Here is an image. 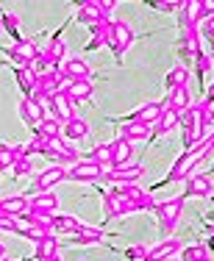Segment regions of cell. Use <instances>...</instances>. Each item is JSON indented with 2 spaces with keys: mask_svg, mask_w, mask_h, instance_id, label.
<instances>
[{
  "mask_svg": "<svg viewBox=\"0 0 214 261\" xmlns=\"http://www.w3.org/2000/svg\"><path fill=\"white\" fill-rule=\"evenodd\" d=\"M164 86H167V92L189 86V70H186V67H181V64L173 67V70L167 72V78H164Z\"/></svg>",
  "mask_w": 214,
  "mask_h": 261,
  "instance_id": "27",
  "label": "cell"
},
{
  "mask_svg": "<svg viewBox=\"0 0 214 261\" xmlns=\"http://www.w3.org/2000/svg\"><path fill=\"white\" fill-rule=\"evenodd\" d=\"M150 136H153V128L150 125H142V122H125L123 128H120V139L125 142H148Z\"/></svg>",
  "mask_w": 214,
  "mask_h": 261,
  "instance_id": "21",
  "label": "cell"
},
{
  "mask_svg": "<svg viewBox=\"0 0 214 261\" xmlns=\"http://www.w3.org/2000/svg\"><path fill=\"white\" fill-rule=\"evenodd\" d=\"M195 64H198V78H203L206 72L211 70V56H206L203 50H200L198 56H195Z\"/></svg>",
  "mask_w": 214,
  "mask_h": 261,
  "instance_id": "35",
  "label": "cell"
},
{
  "mask_svg": "<svg viewBox=\"0 0 214 261\" xmlns=\"http://www.w3.org/2000/svg\"><path fill=\"white\" fill-rule=\"evenodd\" d=\"M61 181H67V170L64 167H59V164H50V167H45V170L36 175V181H34V186H31V195H39V192H50L56 184H61Z\"/></svg>",
  "mask_w": 214,
  "mask_h": 261,
  "instance_id": "7",
  "label": "cell"
},
{
  "mask_svg": "<svg viewBox=\"0 0 214 261\" xmlns=\"http://www.w3.org/2000/svg\"><path fill=\"white\" fill-rule=\"evenodd\" d=\"M3 258H6V245L0 242V261H3Z\"/></svg>",
  "mask_w": 214,
  "mask_h": 261,
  "instance_id": "42",
  "label": "cell"
},
{
  "mask_svg": "<svg viewBox=\"0 0 214 261\" xmlns=\"http://www.w3.org/2000/svg\"><path fill=\"white\" fill-rule=\"evenodd\" d=\"M28 203H31V211H34V214H45V217H53L56 208H59V197H56L53 192H39V195H31Z\"/></svg>",
  "mask_w": 214,
  "mask_h": 261,
  "instance_id": "16",
  "label": "cell"
},
{
  "mask_svg": "<svg viewBox=\"0 0 214 261\" xmlns=\"http://www.w3.org/2000/svg\"><path fill=\"white\" fill-rule=\"evenodd\" d=\"M203 103H209V106L214 103V84L209 86V92H206V97H203Z\"/></svg>",
  "mask_w": 214,
  "mask_h": 261,
  "instance_id": "40",
  "label": "cell"
},
{
  "mask_svg": "<svg viewBox=\"0 0 214 261\" xmlns=\"http://www.w3.org/2000/svg\"><path fill=\"white\" fill-rule=\"evenodd\" d=\"M0 53L9 56L17 67H31L36 61V56H39V47H36L34 39H25V36H22V39H17L11 47H3Z\"/></svg>",
  "mask_w": 214,
  "mask_h": 261,
  "instance_id": "4",
  "label": "cell"
},
{
  "mask_svg": "<svg viewBox=\"0 0 214 261\" xmlns=\"http://www.w3.org/2000/svg\"><path fill=\"white\" fill-rule=\"evenodd\" d=\"M50 109H53V117L61 120V122H67V120L75 117V103H73V97L67 95V92H56V95L50 97Z\"/></svg>",
  "mask_w": 214,
  "mask_h": 261,
  "instance_id": "15",
  "label": "cell"
},
{
  "mask_svg": "<svg viewBox=\"0 0 214 261\" xmlns=\"http://www.w3.org/2000/svg\"><path fill=\"white\" fill-rule=\"evenodd\" d=\"M45 50L50 53V59H53L56 64H61V61L67 59V42L61 39V36H50V42H47Z\"/></svg>",
  "mask_w": 214,
  "mask_h": 261,
  "instance_id": "31",
  "label": "cell"
},
{
  "mask_svg": "<svg viewBox=\"0 0 214 261\" xmlns=\"http://www.w3.org/2000/svg\"><path fill=\"white\" fill-rule=\"evenodd\" d=\"M181 214H184V197H170V200L156 203V217H159L164 239L175 231V225L181 222Z\"/></svg>",
  "mask_w": 214,
  "mask_h": 261,
  "instance_id": "1",
  "label": "cell"
},
{
  "mask_svg": "<svg viewBox=\"0 0 214 261\" xmlns=\"http://www.w3.org/2000/svg\"><path fill=\"white\" fill-rule=\"evenodd\" d=\"M47 261H64V258H61V256H56V258H47Z\"/></svg>",
  "mask_w": 214,
  "mask_h": 261,
  "instance_id": "44",
  "label": "cell"
},
{
  "mask_svg": "<svg viewBox=\"0 0 214 261\" xmlns=\"http://www.w3.org/2000/svg\"><path fill=\"white\" fill-rule=\"evenodd\" d=\"M61 128H64V122H61V120H56V117H45L42 125L36 128V134L45 136V139L50 142V139H59V136H61Z\"/></svg>",
  "mask_w": 214,
  "mask_h": 261,
  "instance_id": "30",
  "label": "cell"
},
{
  "mask_svg": "<svg viewBox=\"0 0 214 261\" xmlns=\"http://www.w3.org/2000/svg\"><path fill=\"white\" fill-rule=\"evenodd\" d=\"M103 231L100 228H92V225H81L78 228V233H73L70 236V245H75V247H98V245H103Z\"/></svg>",
  "mask_w": 214,
  "mask_h": 261,
  "instance_id": "14",
  "label": "cell"
},
{
  "mask_svg": "<svg viewBox=\"0 0 214 261\" xmlns=\"http://www.w3.org/2000/svg\"><path fill=\"white\" fill-rule=\"evenodd\" d=\"M89 136V122L84 120V117H73V120L64 122V128H61V139L67 142H81Z\"/></svg>",
  "mask_w": 214,
  "mask_h": 261,
  "instance_id": "18",
  "label": "cell"
},
{
  "mask_svg": "<svg viewBox=\"0 0 214 261\" xmlns=\"http://www.w3.org/2000/svg\"><path fill=\"white\" fill-rule=\"evenodd\" d=\"M0 64H3V61H0Z\"/></svg>",
  "mask_w": 214,
  "mask_h": 261,
  "instance_id": "49",
  "label": "cell"
},
{
  "mask_svg": "<svg viewBox=\"0 0 214 261\" xmlns=\"http://www.w3.org/2000/svg\"><path fill=\"white\" fill-rule=\"evenodd\" d=\"M56 256H59V239H56V233H47L42 242H36V250H34L36 261H47Z\"/></svg>",
  "mask_w": 214,
  "mask_h": 261,
  "instance_id": "24",
  "label": "cell"
},
{
  "mask_svg": "<svg viewBox=\"0 0 214 261\" xmlns=\"http://www.w3.org/2000/svg\"><path fill=\"white\" fill-rule=\"evenodd\" d=\"M206 256H209V247H206V245H200V242H198V245L184 247L178 258H181V261H198V258H206Z\"/></svg>",
  "mask_w": 214,
  "mask_h": 261,
  "instance_id": "33",
  "label": "cell"
},
{
  "mask_svg": "<svg viewBox=\"0 0 214 261\" xmlns=\"http://www.w3.org/2000/svg\"><path fill=\"white\" fill-rule=\"evenodd\" d=\"M92 161H95L98 167H103L106 172L114 167V156H111V142H100V145H95L92 147V156H89Z\"/></svg>",
  "mask_w": 214,
  "mask_h": 261,
  "instance_id": "26",
  "label": "cell"
},
{
  "mask_svg": "<svg viewBox=\"0 0 214 261\" xmlns=\"http://www.w3.org/2000/svg\"><path fill=\"white\" fill-rule=\"evenodd\" d=\"M167 109V100H150V103H142L136 111H131V114L120 117V122H142V125H150L153 128L156 122H159V117L164 114Z\"/></svg>",
  "mask_w": 214,
  "mask_h": 261,
  "instance_id": "3",
  "label": "cell"
},
{
  "mask_svg": "<svg viewBox=\"0 0 214 261\" xmlns=\"http://www.w3.org/2000/svg\"><path fill=\"white\" fill-rule=\"evenodd\" d=\"M136 42V34L131 31L128 22L114 20V36H111V50H114V59H123L125 50Z\"/></svg>",
  "mask_w": 214,
  "mask_h": 261,
  "instance_id": "11",
  "label": "cell"
},
{
  "mask_svg": "<svg viewBox=\"0 0 214 261\" xmlns=\"http://www.w3.org/2000/svg\"><path fill=\"white\" fill-rule=\"evenodd\" d=\"M211 189H214V181H211V172H195V175L186 181V192L181 197H209L211 195Z\"/></svg>",
  "mask_w": 214,
  "mask_h": 261,
  "instance_id": "12",
  "label": "cell"
},
{
  "mask_svg": "<svg viewBox=\"0 0 214 261\" xmlns=\"http://www.w3.org/2000/svg\"><path fill=\"white\" fill-rule=\"evenodd\" d=\"M3 261H9V258H3Z\"/></svg>",
  "mask_w": 214,
  "mask_h": 261,
  "instance_id": "48",
  "label": "cell"
},
{
  "mask_svg": "<svg viewBox=\"0 0 214 261\" xmlns=\"http://www.w3.org/2000/svg\"><path fill=\"white\" fill-rule=\"evenodd\" d=\"M78 228H81V222L73 214H53L50 217V233H56V236H73V233H78Z\"/></svg>",
  "mask_w": 214,
  "mask_h": 261,
  "instance_id": "17",
  "label": "cell"
},
{
  "mask_svg": "<svg viewBox=\"0 0 214 261\" xmlns=\"http://www.w3.org/2000/svg\"><path fill=\"white\" fill-rule=\"evenodd\" d=\"M142 175H145V167L142 164H123V167H111V170L103 175V181L123 186V184H136Z\"/></svg>",
  "mask_w": 214,
  "mask_h": 261,
  "instance_id": "10",
  "label": "cell"
},
{
  "mask_svg": "<svg viewBox=\"0 0 214 261\" xmlns=\"http://www.w3.org/2000/svg\"><path fill=\"white\" fill-rule=\"evenodd\" d=\"M0 231H17V220H14V217L0 214Z\"/></svg>",
  "mask_w": 214,
  "mask_h": 261,
  "instance_id": "39",
  "label": "cell"
},
{
  "mask_svg": "<svg viewBox=\"0 0 214 261\" xmlns=\"http://www.w3.org/2000/svg\"><path fill=\"white\" fill-rule=\"evenodd\" d=\"M28 211H31V203L25 195H11L0 200V214H6V217H22Z\"/></svg>",
  "mask_w": 214,
  "mask_h": 261,
  "instance_id": "20",
  "label": "cell"
},
{
  "mask_svg": "<svg viewBox=\"0 0 214 261\" xmlns=\"http://www.w3.org/2000/svg\"><path fill=\"white\" fill-rule=\"evenodd\" d=\"M206 247H209V250H211V253H214V231H211V233H209V242H206Z\"/></svg>",
  "mask_w": 214,
  "mask_h": 261,
  "instance_id": "41",
  "label": "cell"
},
{
  "mask_svg": "<svg viewBox=\"0 0 214 261\" xmlns=\"http://www.w3.org/2000/svg\"><path fill=\"white\" fill-rule=\"evenodd\" d=\"M145 253H148V247H145V245H131V247H125L123 256L128 258V261H142Z\"/></svg>",
  "mask_w": 214,
  "mask_h": 261,
  "instance_id": "36",
  "label": "cell"
},
{
  "mask_svg": "<svg viewBox=\"0 0 214 261\" xmlns=\"http://www.w3.org/2000/svg\"><path fill=\"white\" fill-rule=\"evenodd\" d=\"M20 117L25 120V125H31V128H39L42 125V120H45V106L42 103H36L34 97H22L20 100Z\"/></svg>",
  "mask_w": 214,
  "mask_h": 261,
  "instance_id": "13",
  "label": "cell"
},
{
  "mask_svg": "<svg viewBox=\"0 0 214 261\" xmlns=\"http://www.w3.org/2000/svg\"><path fill=\"white\" fill-rule=\"evenodd\" d=\"M178 250H181V239L178 236H167V239L156 242L153 247H148L142 261H170L178 256Z\"/></svg>",
  "mask_w": 214,
  "mask_h": 261,
  "instance_id": "9",
  "label": "cell"
},
{
  "mask_svg": "<svg viewBox=\"0 0 214 261\" xmlns=\"http://www.w3.org/2000/svg\"><path fill=\"white\" fill-rule=\"evenodd\" d=\"M61 92H67V95L73 97V103H84L92 97V92H95V84L92 81H73L70 86H64Z\"/></svg>",
  "mask_w": 214,
  "mask_h": 261,
  "instance_id": "25",
  "label": "cell"
},
{
  "mask_svg": "<svg viewBox=\"0 0 214 261\" xmlns=\"http://www.w3.org/2000/svg\"><path fill=\"white\" fill-rule=\"evenodd\" d=\"M167 106L170 109H175L178 114H184V111H189L192 109V92H189V86H184V89H173V92H167Z\"/></svg>",
  "mask_w": 214,
  "mask_h": 261,
  "instance_id": "22",
  "label": "cell"
},
{
  "mask_svg": "<svg viewBox=\"0 0 214 261\" xmlns=\"http://www.w3.org/2000/svg\"><path fill=\"white\" fill-rule=\"evenodd\" d=\"M106 170L103 167H98L92 159H81L75 167L67 170V181H78V184H98L103 181Z\"/></svg>",
  "mask_w": 214,
  "mask_h": 261,
  "instance_id": "6",
  "label": "cell"
},
{
  "mask_svg": "<svg viewBox=\"0 0 214 261\" xmlns=\"http://www.w3.org/2000/svg\"><path fill=\"white\" fill-rule=\"evenodd\" d=\"M131 153H134V145L131 142H125V139H117L111 142V156H114V167H123V164H128L131 161Z\"/></svg>",
  "mask_w": 214,
  "mask_h": 261,
  "instance_id": "28",
  "label": "cell"
},
{
  "mask_svg": "<svg viewBox=\"0 0 214 261\" xmlns=\"http://www.w3.org/2000/svg\"><path fill=\"white\" fill-rule=\"evenodd\" d=\"M211 70H214V64H211Z\"/></svg>",
  "mask_w": 214,
  "mask_h": 261,
  "instance_id": "47",
  "label": "cell"
},
{
  "mask_svg": "<svg viewBox=\"0 0 214 261\" xmlns=\"http://www.w3.org/2000/svg\"><path fill=\"white\" fill-rule=\"evenodd\" d=\"M214 231V214H209V233Z\"/></svg>",
  "mask_w": 214,
  "mask_h": 261,
  "instance_id": "43",
  "label": "cell"
},
{
  "mask_svg": "<svg viewBox=\"0 0 214 261\" xmlns=\"http://www.w3.org/2000/svg\"><path fill=\"white\" fill-rule=\"evenodd\" d=\"M170 261H181V258H178V256H175V258H170Z\"/></svg>",
  "mask_w": 214,
  "mask_h": 261,
  "instance_id": "46",
  "label": "cell"
},
{
  "mask_svg": "<svg viewBox=\"0 0 214 261\" xmlns=\"http://www.w3.org/2000/svg\"><path fill=\"white\" fill-rule=\"evenodd\" d=\"M198 261H211V256H206V258H198Z\"/></svg>",
  "mask_w": 214,
  "mask_h": 261,
  "instance_id": "45",
  "label": "cell"
},
{
  "mask_svg": "<svg viewBox=\"0 0 214 261\" xmlns=\"http://www.w3.org/2000/svg\"><path fill=\"white\" fill-rule=\"evenodd\" d=\"M11 172H14V178L31 175V172H34V167H31V159H28V156H25V159H17L14 167H11Z\"/></svg>",
  "mask_w": 214,
  "mask_h": 261,
  "instance_id": "34",
  "label": "cell"
},
{
  "mask_svg": "<svg viewBox=\"0 0 214 261\" xmlns=\"http://www.w3.org/2000/svg\"><path fill=\"white\" fill-rule=\"evenodd\" d=\"M150 6H153L156 11H164V14H178V6H181V3H167V0H153Z\"/></svg>",
  "mask_w": 214,
  "mask_h": 261,
  "instance_id": "37",
  "label": "cell"
},
{
  "mask_svg": "<svg viewBox=\"0 0 214 261\" xmlns=\"http://www.w3.org/2000/svg\"><path fill=\"white\" fill-rule=\"evenodd\" d=\"M14 75H17L20 89L25 92V97H31V92H34V86H36V72L31 70V67H17Z\"/></svg>",
  "mask_w": 214,
  "mask_h": 261,
  "instance_id": "29",
  "label": "cell"
},
{
  "mask_svg": "<svg viewBox=\"0 0 214 261\" xmlns=\"http://www.w3.org/2000/svg\"><path fill=\"white\" fill-rule=\"evenodd\" d=\"M128 214H134V206L125 197H120L114 189L103 192V217L106 220H120V217H128Z\"/></svg>",
  "mask_w": 214,
  "mask_h": 261,
  "instance_id": "8",
  "label": "cell"
},
{
  "mask_svg": "<svg viewBox=\"0 0 214 261\" xmlns=\"http://www.w3.org/2000/svg\"><path fill=\"white\" fill-rule=\"evenodd\" d=\"M200 36H203L209 45H214V17H209V20L200 25Z\"/></svg>",
  "mask_w": 214,
  "mask_h": 261,
  "instance_id": "38",
  "label": "cell"
},
{
  "mask_svg": "<svg viewBox=\"0 0 214 261\" xmlns=\"http://www.w3.org/2000/svg\"><path fill=\"white\" fill-rule=\"evenodd\" d=\"M178 125H181V114H178L175 109H170V106H167L164 114L159 117V122L153 125V136H164V134H170V130H175Z\"/></svg>",
  "mask_w": 214,
  "mask_h": 261,
  "instance_id": "23",
  "label": "cell"
},
{
  "mask_svg": "<svg viewBox=\"0 0 214 261\" xmlns=\"http://www.w3.org/2000/svg\"><path fill=\"white\" fill-rule=\"evenodd\" d=\"M106 17L100 14V9H98V0H86V3H81L78 6V14H75V22H81V25H89V28H95L98 22H103Z\"/></svg>",
  "mask_w": 214,
  "mask_h": 261,
  "instance_id": "19",
  "label": "cell"
},
{
  "mask_svg": "<svg viewBox=\"0 0 214 261\" xmlns=\"http://www.w3.org/2000/svg\"><path fill=\"white\" fill-rule=\"evenodd\" d=\"M0 22H3V28L11 34V39H22L20 36V14H11V11H0Z\"/></svg>",
  "mask_w": 214,
  "mask_h": 261,
  "instance_id": "32",
  "label": "cell"
},
{
  "mask_svg": "<svg viewBox=\"0 0 214 261\" xmlns=\"http://www.w3.org/2000/svg\"><path fill=\"white\" fill-rule=\"evenodd\" d=\"M59 75L64 81V84H61V89H64L73 81H92V67L86 64V59H70V56H67L59 64Z\"/></svg>",
  "mask_w": 214,
  "mask_h": 261,
  "instance_id": "5",
  "label": "cell"
},
{
  "mask_svg": "<svg viewBox=\"0 0 214 261\" xmlns=\"http://www.w3.org/2000/svg\"><path fill=\"white\" fill-rule=\"evenodd\" d=\"M198 161L200 156L195 150H184L178 159H175V164H173V170L164 175V181H161V186H167V184H175V181H189V178L195 175V170H198Z\"/></svg>",
  "mask_w": 214,
  "mask_h": 261,
  "instance_id": "2",
  "label": "cell"
}]
</instances>
